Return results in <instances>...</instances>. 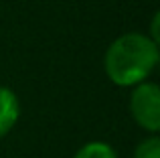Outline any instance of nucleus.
Here are the masks:
<instances>
[{"mask_svg":"<svg viewBox=\"0 0 160 158\" xmlns=\"http://www.w3.org/2000/svg\"><path fill=\"white\" fill-rule=\"evenodd\" d=\"M158 59V43L142 32H126L108 47L103 69L112 83L130 87L144 81L156 69Z\"/></svg>","mask_w":160,"mask_h":158,"instance_id":"f257e3e1","label":"nucleus"},{"mask_svg":"<svg viewBox=\"0 0 160 158\" xmlns=\"http://www.w3.org/2000/svg\"><path fill=\"white\" fill-rule=\"evenodd\" d=\"M130 111L140 128L156 134L160 130V87L156 83H138L130 97Z\"/></svg>","mask_w":160,"mask_h":158,"instance_id":"f03ea898","label":"nucleus"},{"mask_svg":"<svg viewBox=\"0 0 160 158\" xmlns=\"http://www.w3.org/2000/svg\"><path fill=\"white\" fill-rule=\"evenodd\" d=\"M18 114H20V103L16 93L8 87H0V138L6 136L14 128Z\"/></svg>","mask_w":160,"mask_h":158,"instance_id":"7ed1b4c3","label":"nucleus"},{"mask_svg":"<svg viewBox=\"0 0 160 158\" xmlns=\"http://www.w3.org/2000/svg\"><path fill=\"white\" fill-rule=\"evenodd\" d=\"M73 158H118V154L108 142H87L75 152Z\"/></svg>","mask_w":160,"mask_h":158,"instance_id":"20e7f679","label":"nucleus"},{"mask_svg":"<svg viewBox=\"0 0 160 158\" xmlns=\"http://www.w3.org/2000/svg\"><path fill=\"white\" fill-rule=\"evenodd\" d=\"M134 158H160V138L152 134L150 138L142 140L134 150Z\"/></svg>","mask_w":160,"mask_h":158,"instance_id":"39448f33","label":"nucleus"},{"mask_svg":"<svg viewBox=\"0 0 160 158\" xmlns=\"http://www.w3.org/2000/svg\"><path fill=\"white\" fill-rule=\"evenodd\" d=\"M158 18H160V14L156 12L154 18H152V28H150V39H152L154 43H158Z\"/></svg>","mask_w":160,"mask_h":158,"instance_id":"423d86ee","label":"nucleus"}]
</instances>
